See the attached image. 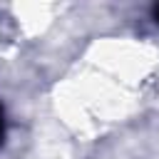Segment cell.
<instances>
[{
	"instance_id": "obj_2",
	"label": "cell",
	"mask_w": 159,
	"mask_h": 159,
	"mask_svg": "<svg viewBox=\"0 0 159 159\" xmlns=\"http://www.w3.org/2000/svg\"><path fill=\"white\" fill-rule=\"evenodd\" d=\"M154 17H157V22H159V7H157V10H154Z\"/></svg>"
},
{
	"instance_id": "obj_1",
	"label": "cell",
	"mask_w": 159,
	"mask_h": 159,
	"mask_svg": "<svg viewBox=\"0 0 159 159\" xmlns=\"http://www.w3.org/2000/svg\"><path fill=\"white\" fill-rule=\"evenodd\" d=\"M0 139H2V112H0Z\"/></svg>"
}]
</instances>
